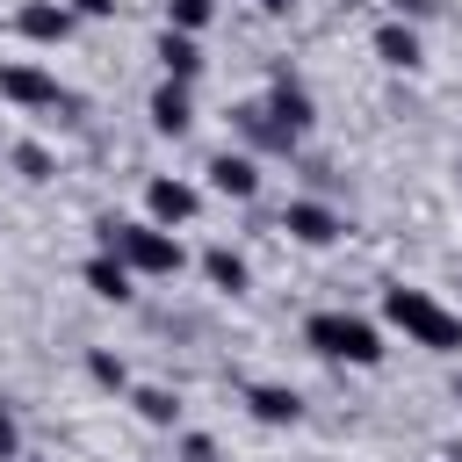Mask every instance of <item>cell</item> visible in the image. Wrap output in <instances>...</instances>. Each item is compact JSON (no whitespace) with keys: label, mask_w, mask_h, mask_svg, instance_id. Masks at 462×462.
Wrapping results in <instances>:
<instances>
[{"label":"cell","mask_w":462,"mask_h":462,"mask_svg":"<svg viewBox=\"0 0 462 462\" xmlns=\"http://www.w3.org/2000/svg\"><path fill=\"white\" fill-rule=\"evenodd\" d=\"M282 231H289L296 245H332L346 224H339V209H325V202H289V209H282Z\"/></svg>","instance_id":"obj_6"},{"label":"cell","mask_w":462,"mask_h":462,"mask_svg":"<svg viewBox=\"0 0 462 462\" xmlns=\"http://www.w3.org/2000/svg\"><path fill=\"white\" fill-rule=\"evenodd\" d=\"M123 397L137 404V419H144V426H180V397H173V390H159V383H130Z\"/></svg>","instance_id":"obj_16"},{"label":"cell","mask_w":462,"mask_h":462,"mask_svg":"<svg viewBox=\"0 0 462 462\" xmlns=\"http://www.w3.org/2000/svg\"><path fill=\"white\" fill-rule=\"evenodd\" d=\"M383 318H390L411 346H426V354H462V310H448L433 289L390 282V289H383Z\"/></svg>","instance_id":"obj_1"},{"label":"cell","mask_w":462,"mask_h":462,"mask_svg":"<svg viewBox=\"0 0 462 462\" xmlns=\"http://www.w3.org/2000/svg\"><path fill=\"white\" fill-rule=\"evenodd\" d=\"M195 202H202V195H195L188 180H144V209H152V224H166V231H173V224H188V217H195Z\"/></svg>","instance_id":"obj_11"},{"label":"cell","mask_w":462,"mask_h":462,"mask_svg":"<svg viewBox=\"0 0 462 462\" xmlns=\"http://www.w3.org/2000/svg\"><path fill=\"white\" fill-rule=\"evenodd\" d=\"M209 188L231 195V202H253V195H260V166H253L245 152H217V159H209Z\"/></svg>","instance_id":"obj_10"},{"label":"cell","mask_w":462,"mask_h":462,"mask_svg":"<svg viewBox=\"0 0 462 462\" xmlns=\"http://www.w3.org/2000/svg\"><path fill=\"white\" fill-rule=\"evenodd\" d=\"M375 58H383L390 72H419V36H411L404 22H383V29H375Z\"/></svg>","instance_id":"obj_15"},{"label":"cell","mask_w":462,"mask_h":462,"mask_svg":"<svg viewBox=\"0 0 462 462\" xmlns=\"http://www.w3.org/2000/svg\"><path fill=\"white\" fill-rule=\"evenodd\" d=\"M0 94L14 101V108H72V94L43 72V65H29V58H14V65H0Z\"/></svg>","instance_id":"obj_4"},{"label":"cell","mask_w":462,"mask_h":462,"mask_svg":"<svg viewBox=\"0 0 462 462\" xmlns=\"http://www.w3.org/2000/svg\"><path fill=\"white\" fill-rule=\"evenodd\" d=\"M188 123H195L188 87H180V79H159V94H152V130H159V137H180Z\"/></svg>","instance_id":"obj_14"},{"label":"cell","mask_w":462,"mask_h":462,"mask_svg":"<svg viewBox=\"0 0 462 462\" xmlns=\"http://www.w3.org/2000/svg\"><path fill=\"white\" fill-rule=\"evenodd\" d=\"M231 130H238L253 152H296V137L274 123V108H267V101H238V108H231Z\"/></svg>","instance_id":"obj_5"},{"label":"cell","mask_w":462,"mask_h":462,"mask_svg":"<svg viewBox=\"0 0 462 462\" xmlns=\"http://www.w3.org/2000/svg\"><path fill=\"white\" fill-rule=\"evenodd\" d=\"M180 462H217V440H209V433H188V440H180Z\"/></svg>","instance_id":"obj_21"},{"label":"cell","mask_w":462,"mask_h":462,"mask_svg":"<svg viewBox=\"0 0 462 462\" xmlns=\"http://www.w3.org/2000/svg\"><path fill=\"white\" fill-rule=\"evenodd\" d=\"M245 411H253L260 426H296V419H303V397H296L289 383H245Z\"/></svg>","instance_id":"obj_8"},{"label":"cell","mask_w":462,"mask_h":462,"mask_svg":"<svg viewBox=\"0 0 462 462\" xmlns=\"http://www.w3.org/2000/svg\"><path fill=\"white\" fill-rule=\"evenodd\" d=\"M87 375H94L101 390H130V368H123L116 354H87Z\"/></svg>","instance_id":"obj_19"},{"label":"cell","mask_w":462,"mask_h":462,"mask_svg":"<svg viewBox=\"0 0 462 462\" xmlns=\"http://www.w3.org/2000/svg\"><path fill=\"white\" fill-rule=\"evenodd\" d=\"M209 14H217V0H166V29L202 36V29H209Z\"/></svg>","instance_id":"obj_18"},{"label":"cell","mask_w":462,"mask_h":462,"mask_svg":"<svg viewBox=\"0 0 462 462\" xmlns=\"http://www.w3.org/2000/svg\"><path fill=\"white\" fill-rule=\"evenodd\" d=\"M267 108H274V123H282L289 137H303V130L318 123V101H310V94H303V87H296L289 72H282V79L267 87Z\"/></svg>","instance_id":"obj_9"},{"label":"cell","mask_w":462,"mask_h":462,"mask_svg":"<svg viewBox=\"0 0 462 462\" xmlns=\"http://www.w3.org/2000/svg\"><path fill=\"white\" fill-rule=\"evenodd\" d=\"M455 397H462V383H455Z\"/></svg>","instance_id":"obj_27"},{"label":"cell","mask_w":462,"mask_h":462,"mask_svg":"<svg viewBox=\"0 0 462 462\" xmlns=\"http://www.w3.org/2000/svg\"><path fill=\"white\" fill-rule=\"evenodd\" d=\"M65 7H72V14H87V22H108V14H116V0H65Z\"/></svg>","instance_id":"obj_23"},{"label":"cell","mask_w":462,"mask_h":462,"mask_svg":"<svg viewBox=\"0 0 462 462\" xmlns=\"http://www.w3.org/2000/svg\"><path fill=\"white\" fill-rule=\"evenodd\" d=\"M303 346L325 354V361H346V368H375L383 361V332L354 310H310L303 318Z\"/></svg>","instance_id":"obj_3"},{"label":"cell","mask_w":462,"mask_h":462,"mask_svg":"<svg viewBox=\"0 0 462 462\" xmlns=\"http://www.w3.org/2000/svg\"><path fill=\"white\" fill-rule=\"evenodd\" d=\"M202 274H209V289H224V296H245V260H238L231 245H209V253H202Z\"/></svg>","instance_id":"obj_17"},{"label":"cell","mask_w":462,"mask_h":462,"mask_svg":"<svg viewBox=\"0 0 462 462\" xmlns=\"http://www.w3.org/2000/svg\"><path fill=\"white\" fill-rule=\"evenodd\" d=\"M448 462H462V440H455V448H448Z\"/></svg>","instance_id":"obj_26"},{"label":"cell","mask_w":462,"mask_h":462,"mask_svg":"<svg viewBox=\"0 0 462 462\" xmlns=\"http://www.w3.org/2000/svg\"><path fill=\"white\" fill-rule=\"evenodd\" d=\"M289 7H296V0H260V14H289Z\"/></svg>","instance_id":"obj_24"},{"label":"cell","mask_w":462,"mask_h":462,"mask_svg":"<svg viewBox=\"0 0 462 462\" xmlns=\"http://www.w3.org/2000/svg\"><path fill=\"white\" fill-rule=\"evenodd\" d=\"M79 282H87V289H94L101 303H130V296H137V289H130L137 274H130V267H123L116 253H94V260L79 267Z\"/></svg>","instance_id":"obj_12"},{"label":"cell","mask_w":462,"mask_h":462,"mask_svg":"<svg viewBox=\"0 0 462 462\" xmlns=\"http://www.w3.org/2000/svg\"><path fill=\"white\" fill-rule=\"evenodd\" d=\"M390 7H397V14H426V0H390Z\"/></svg>","instance_id":"obj_25"},{"label":"cell","mask_w":462,"mask_h":462,"mask_svg":"<svg viewBox=\"0 0 462 462\" xmlns=\"http://www.w3.org/2000/svg\"><path fill=\"white\" fill-rule=\"evenodd\" d=\"M14 448H22V426H14V411L0 404V462H14Z\"/></svg>","instance_id":"obj_22"},{"label":"cell","mask_w":462,"mask_h":462,"mask_svg":"<svg viewBox=\"0 0 462 462\" xmlns=\"http://www.w3.org/2000/svg\"><path fill=\"white\" fill-rule=\"evenodd\" d=\"M94 231H101V253H116L130 274H180V267H188L180 238H173L166 224H152V217H144V224H130V217H101Z\"/></svg>","instance_id":"obj_2"},{"label":"cell","mask_w":462,"mask_h":462,"mask_svg":"<svg viewBox=\"0 0 462 462\" xmlns=\"http://www.w3.org/2000/svg\"><path fill=\"white\" fill-rule=\"evenodd\" d=\"M159 72H166V79H180V87H188V79H195V72H202V43H195V36H188V29H166V36H159Z\"/></svg>","instance_id":"obj_13"},{"label":"cell","mask_w":462,"mask_h":462,"mask_svg":"<svg viewBox=\"0 0 462 462\" xmlns=\"http://www.w3.org/2000/svg\"><path fill=\"white\" fill-rule=\"evenodd\" d=\"M14 166H22V180H51V173H58L43 144H14Z\"/></svg>","instance_id":"obj_20"},{"label":"cell","mask_w":462,"mask_h":462,"mask_svg":"<svg viewBox=\"0 0 462 462\" xmlns=\"http://www.w3.org/2000/svg\"><path fill=\"white\" fill-rule=\"evenodd\" d=\"M72 22H79V14H72L65 0H29V7L14 14V29H22L29 43H65V36H72Z\"/></svg>","instance_id":"obj_7"}]
</instances>
